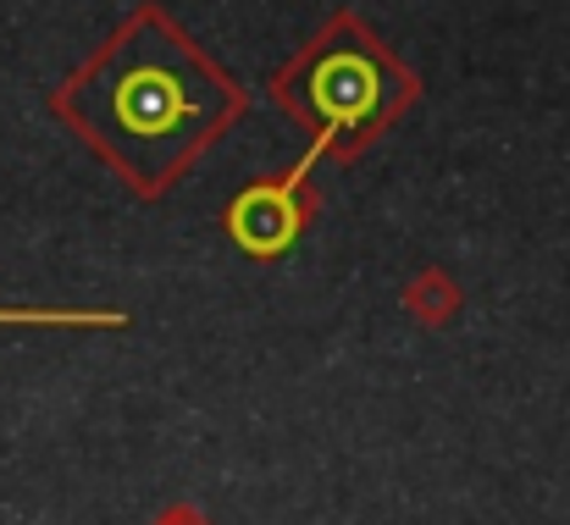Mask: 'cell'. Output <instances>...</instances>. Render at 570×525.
I'll use <instances>...</instances> for the list:
<instances>
[{"instance_id": "1", "label": "cell", "mask_w": 570, "mask_h": 525, "mask_svg": "<svg viewBox=\"0 0 570 525\" xmlns=\"http://www.w3.org/2000/svg\"><path fill=\"white\" fill-rule=\"evenodd\" d=\"M56 111L139 194H161L205 145L222 139L244 111V95L167 11L145 6L56 95Z\"/></svg>"}, {"instance_id": "2", "label": "cell", "mask_w": 570, "mask_h": 525, "mask_svg": "<svg viewBox=\"0 0 570 525\" xmlns=\"http://www.w3.org/2000/svg\"><path fill=\"white\" fill-rule=\"evenodd\" d=\"M393 56L377 44H322L316 61L305 67V117L316 122L311 150L294 161V177H311V167L338 145V139H366L382 122L410 106V95H387Z\"/></svg>"}, {"instance_id": "3", "label": "cell", "mask_w": 570, "mask_h": 525, "mask_svg": "<svg viewBox=\"0 0 570 525\" xmlns=\"http://www.w3.org/2000/svg\"><path fill=\"white\" fill-rule=\"evenodd\" d=\"M305 221H311V210H305V177H294V172H283L277 182L244 188V194L227 205V216H222L227 238H233L249 260H277V255H288V249L299 244Z\"/></svg>"}, {"instance_id": "4", "label": "cell", "mask_w": 570, "mask_h": 525, "mask_svg": "<svg viewBox=\"0 0 570 525\" xmlns=\"http://www.w3.org/2000/svg\"><path fill=\"white\" fill-rule=\"evenodd\" d=\"M404 310H410L421 327H449V321L460 316V288H454V277H449L443 266L415 271L410 288H404Z\"/></svg>"}, {"instance_id": "5", "label": "cell", "mask_w": 570, "mask_h": 525, "mask_svg": "<svg viewBox=\"0 0 570 525\" xmlns=\"http://www.w3.org/2000/svg\"><path fill=\"white\" fill-rule=\"evenodd\" d=\"M0 327H128V310H22V305H0Z\"/></svg>"}, {"instance_id": "6", "label": "cell", "mask_w": 570, "mask_h": 525, "mask_svg": "<svg viewBox=\"0 0 570 525\" xmlns=\"http://www.w3.org/2000/svg\"><path fill=\"white\" fill-rule=\"evenodd\" d=\"M150 525H210V521H205L199 509H189V504H173L167 515H156V521H150Z\"/></svg>"}]
</instances>
